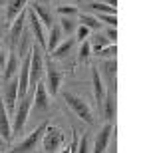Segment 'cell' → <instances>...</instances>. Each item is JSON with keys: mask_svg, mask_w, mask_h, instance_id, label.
<instances>
[{"mask_svg": "<svg viewBox=\"0 0 153 153\" xmlns=\"http://www.w3.org/2000/svg\"><path fill=\"white\" fill-rule=\"evenodd\" d=\"M32 100H34V90L28 88L26 96L20 97L16 102V109L12 114V135H22L24 133V125H26V119L30 115V109H32Z\"/></svg>", "mask_w": 153, "mask_h": 153, "instance_id": "1", "label": "cell"}, {"mask_svg": "<svg viewBox=\"0 0 153 153\" xmlns=\"http://www.w3.org/2000/svg\"><path fill=\"white\" fill-rule=\"evenodd\" d=\"M42 72H44V48L38 42H34L30 48V88L32 90H36Z\"/></svg>", "mask_w": 153, "mask_h": 153, "instance_id": "2", "label": "cell"}, {"mask_svg": "<svg viewBox=\"0 0 153 153\" xmlns=\"http://www.w3.org/2000/svg\"><path fill=\"white\" fill-rule=\"evenodd\" d=\"M64 100H66V103L72 108V111H74L79 119H84L85 123H90V125L94 123L91 109H90V105H88V102H85L84 97L76 96V94H72V91H66V94H64Z\"/></svg>", "mask_w": 153, "mask_h": 153, "instance_id": "3", "label": "cell"}, {"mask_svg": "<svg viewBox=\"0 0 153 153\" xmlns=\"http://www.w3.org/2000/svg\"><path fill=\"white\" fill-rule=\"evenodd\" d=\"M44 72H46V90L50 94L52 97L58 96V91H60V82H62V74H60V70L54 66V60L50 56L44 60Z\"/></svg>", "mask_w": 153, "mask_h": 153, "instance_id": "4", "label": "cell"}, {"mask_svg": "<svg viewBox=\"0 0 153 153\" xmlns=\"http://www.w3.org/2000/svg\"><path fill=\"white\" fill-rule=\"evenodd\" d=\"M64 143V133L60 127H54V125H48L44 129V135H42V151L46 153H54L62 147Z\"/></svg>", "mask_w": 153, "mask_h": 153, "instance_id": "5", "label": "cell"}, {"mask_svg": "<svg viewBox=\"0 0 153 153\" xmlns=\"http://www.w3.org/2000/svg\"><path fill=\"white\" fill-rule=\"evenodd\" d=\"M2 100H4V105L8 109V114H14L16 109V102H18V76H12L10 79H6V85L2 90Z\"/></svg>", "mask_w": 153, "mask_h": 153, "instance_id": "6", "label": "cell"}, {"mask_svg": "<svg viewBox=\"0 0 153 153\" xmlns=\"http://www.w3.org/2000/svg\"><path fill=\"white\" fill-rule=\"evenodd\" d=\"M26 20H28V24H30V30H32V36L36 38V42H38V44L46 50V38H48L46 26L40 22V18L36 16V12L32 10L30 6L26 8Z\"/></svg>", "mask_w": 153, "mask_h": 153, "instance_id": "7", "label": "cell"}, {"mask_svg": "<svg viewBox=\"0 0 153 153\" xmlns=\"http://www.w3.org/2000/svg\"><path fill=\"white\" fill-rule=\"evenodd\" d=\"M48 127V121H42V123L36 127L32 133H30L26 139H22V141L18 143V145H14L12 147V151H20V153H26V151H32V149L36 147V143L42 139V135H44V129Z\"/></svg>", "mask_w": 153, "mask_h": 153, "instance_id": "8", "label": "cell"}, {"mask_svg": "<svg viewBox=\"0 0 153 153\" xmlns=\"http://www.w3.org/2000/svg\"><path fill=\"white\" fill-rule=\"evenodd\" d=\"M24 26H26V8L20 10V14L10 22V32H8V44H10V50H16L18 40H20V34H22Z\"/></svg>", "mask_w": 153, "mask_h": 153, "instance_id": "9", "label": "cell"}, {"mask_svg": "<svg viewBox=\"0 0 153 153\" xmlns=\"http://www.w3.org/2000/svg\"><path fill=\"white\" fill-rule=\"evenodd\" d=\"M50 94L46 90V84L44 82H38L36 84V90H34V100H32V108L34 111H48L50 108Z\"/></svg>", "mask_w": 153, "mask_h": 153, "instance_id": "10", "label": "cell"}, {"mask_svg": "<svg viewBox=\"0 0 153 153\" xmlns=\"http://www.w3.org/2000/svg\"><path fill=\"white\" fill-rule=\"evenodd\" d=\"M111 131H114V125H111V121H108V123L103 125L102 129H100V133H97L96 141H94V151L96 153H103L105 149H108V143H109V135H111Z\"/></svg>", "mask_w": 153, "mask_h": 153, "instance_id": "11", "label": "cell"}, {"mask_svg": "<svg viewBox=\"0 0 153 153\" xmlns=\"http://www.w3.org/2000/svg\"><path fill=\"white\" fill-rule=\"evenodd\" d=\"M91 84H94L96 103H97V108H102L103 96H105V84H103V78L100 76V70H97V68H91Z\"/></svg>", "mask_w": 153, "mask_h": 153, "instance_id": "12", "label": "cell"}, {"mask_svg": "<svg viewBox=\"0 0 153 153\" xmlns=\"http://www.w3.org/2000/svg\"><path fill=\"white\" fill-rule=\"evenodd\" d=\"M115 72H117V62L115 58H108L103 62V76H105V90H115Z\"/></svg>", "mask_w": 153, "mask_h": 153, "instance_id": "13", "label": "cell"}, {"mask_svg": "<svg viewBox=\"0 0 153 153\" xmlns=\"http://www.w3.org/2000/svg\"><path fill=\"white\" fill-rule=\"evenodd\" d=\"M34 36H32V30H28V28H24L22 30V34H20V40H18V46H16V54L20 58H24L26 54L30 52V48H32V44H34Z\"/></svg>", "mask_w": 153, "mask_h": 153, "instance_id": "14", "label": "cell"}, {"mask_svg": "<svg viewBox=\"0 0 153 153\" xmlns=\"http://www.w3.org/2000/svg\"><path fill=\"white\" fill-rule=\"evenodd\" d=\"M30 8L36 12V16H38V18H40V22L46 26V30H50V28H52V24H54L50 8H48V6H44V4H40V2H30Z\"/></svg>", "mask_w": 153, "mask_h": 153, "instance_id": "15", "label": "cell"}, {"mask_svg": "<svg viewBox=\"0 0 153 153\" xmlns=\"http://www.w3.org/2000/svg\"><path fill=\"white\" fill-rule=\"evenodd\" d=\"M4 72H2V78H4V82L6 79H10L12 76H16L18 74V54L14 50H10L8 52V58H6V64H4Z\"/></svg>", "mask_w": 153, "mask_h": 153, "instance_id": "16", "label": "cell"}, {"mask_svg": "<svg viewBox=\"0 0 153 153\" xmlns=\"http://www.w3.org/2000/svg\"><path fill=\"white\" fill-rule=\"evenodd\" d=\"M102 108H103V111H105L108 121H114V117H115V90H109V88L105 90Z\"/></svg>", "mask_w": 153, "mask_h": 153, "instance_id": "17", "label": "cell"}, {"mask_svg": "<svg viewBox=\"0 0 153 153\" xmlns=\"http://www.w3.org/2000/svg\"><path fill=\"white\" fill-rule=\"evenodd\" d=\"M62 34L64 32H62V28H60V24H52L50 32H48V38H46V50H48V54L62 42Z\"/></svg>", "mask_w": 153, "mask_h": 153, "instance_id": "18", "label": "cell"}, {"mask_svg": "<svg viewBox=\"0 0 153 153\" xmlns=\"http://www.w3.org/2000/svg\"><path fill=\"white\" fill-rule=\"evenodd\" d=\"M74 48V38H68L64 40V42H60V44L54 48V50L50 52V58L52 60H64V58L70 54V50Z\"/></svg>", "mask_w": 153, "mask_h": 153, "instance_id": "19", "label": "cell"}, {"mask_svg": "<svg viewBox=\"0 0 153 153\" xmlns=\"http://www.w3.org/2000/svg\"><path fill=\"white\" fill-rule=\"evenodd\" d=\"M26 2L28 0H6V20L12 22L20 14V10L26 8Z\"/></svg>", "mask_w": 153, "mask_h": 153, "instance_id": "20", "label": "cell"}, {"mask_svg": "<svg viewBox=\"0 0 153 153\" xmlns=\"http://www.w3.org/2000/svg\"><path fill=\"white\" fill-rule=\"evenodd\" d=\"M79 20H82V24H84V26H88L90 30H100V28H102V22H100L96 16H90V14H82V16H79Z\"/></svg>", "mask_w": 153, "mask_h": 153, "instance_id": "21", "label": "cell"}, {"mask_svg": "<svg viewBox=\"0 0 153 153\" xmlns=\"http://www.w3.org/2000/svg\"><path fill=\"white\" fill-rule=\"evenodd\" d=\"M91 6V10L94 12H97V14H115V8L114 6H108L105 2H94V4H90Z\"/></svg>", "mask_w": 153, "mask_h": 153, "instance_id": "22", "label": "cell"}, {"mask_svg": "<svg viewBox=\"0 0 153 153\" xmlns=\"http://www.w3.org/2000/svg\"><path fill=\"white\" fill-rule=\"evenodd\" d=\"M108 44H109V40L105 38V34H102V36H100V34L94 36V40L90 42V46H91V48H94L96 52H97V50H102V48H105Z\"/></svg>", "mask_w": 153, "mask_h": 153, "instance_id": "23", "label": "cell"}, {"mask_svg": "<svg viewBox=\"0 0 153 153\" xmlns=\"http://www.w3.org/2000/svg\"><path fill=\"white\" fill-rule=\"evenodd\" d=\"M91 54V46L88 40H84V42H79V62H85L88 58H90Z\"/></svg>", "mask_w": 153, "mask_h": 153, "instance_id": "24", "label": "cell"}, {"mask_svg": "<svg viewBox=\"0 0 153 153\" xmlns=\"http://www.w3.org/2000/svg\"><path fill=\"white\" fill-rule=\"evenodd\" d=\"M115 52H117V48H115V44H108L105 48H102V50H97L96 54L102 58H115Z\"/></svg>", "mask_w": 153, "mask_h": 153, "instance_id": "25", "label": "cell"}, {"mask_svg": "<svg viewBox=\"0 0 153 153\" xmlns=\"http://www.w3.org/2000/svg\"><path fill=\"white\" fill-rule=\"evenodd\" d=\"M97 20H100L102 24H108V26H117L115 14H97Z\"/></svg>", "mask_w": 153, "mask_h": 153, "instance_id": "26", "label": "cell"}, {"mask_svg": "<svg viewBox=\"0 0 153 153\" xmlns=\"http://www.w3.org/2000/svg\"><path fill=\"white\" fill-rule=\"evenodd\" d=\"M60 28H62V32H66V34H72V32H74V22H72V20H70V18H60Z\"/></svg>", "mask_w": 153, "mask_h": 153, "instance_id": "27", "label": "cell"}, {"mask_svg": "<svg viewBox=\"0 0 153 153\" xmlns=\"http://www.w3.org/2000/svg\"><path fill=\"white\" fill-rule=\"evenodd\" d=\"M90 32H91V30L88 28V26H84V24H82V26H79V28L76 30V34H78L76 38H78V42H84V40H88V36H90Z\"/></svg>", "mask_w": 153, "mask_h": 153, "instance_id": "28", "label": "cell"}, {"mask_svg": "<svg viewBox=\"0 0 153 153\" xmlns=\"http://www.w3.org/2000/svg\"><path fill=\"white\" fill-rule=\"evenodd\" d=\"M105 38L109 40V44H115V40H117V26H108Z\"/></svg>", "mask_w": 153, "mask_h": 153, "instance_id": "29", "label": "cell"}, {"mask_svg": "<svg viewBox=\"0 0 153 153\" xmlns=\"http://www.w3.org/2000/svg\"><path fill=\"white\" fill-rule=\"evenodd\" d=\"M90 149H91V147H90V137L84 135V137H82V141L78 143V151H79V153H88Z\"/></svg>", "mask_w": 153, "mask_h": 153, "instance_id": "30", "label": "cell"}, {"mask_svg": "<svg viewBox=\"0 0 153 153\" xmlns=\"http://www.w3.org/2000/svg\"><path fill=\"white\" fill-rule=\"evenodd\" d=\"M78 131L74 129V133H72V143H70V147H68V151H78Z\"/></svg>", "mask_w": 153, "mask_h": 153, "instance_id": "31", "label": "cell"}, {"mask_svg": "<svg viewBox=\"0 0 153 153\" xmlns=\"http://www.w3.org/2000/svg\"><path fill=\"white\" fill-rule=\"evenodd\" d=\"M58 12H60V14H76V8L74 6H60Z\"/></svg>", "mask_w": 153, "mask_h": 153, "instance_id": "32", "label": "cell"}, {"mask_svg": "<svg viewBox=\"0 0 153 153\" xmlns=\"http://www.w3.org/2000/svg\"><path fill=\"white\" fill-rule=\"evenodd\" d=\"M6 58H8V52L0 50V68H4V64H6Z\"/></svg>", "mask_w": 153, "mask_h": 153, "instance_id": "33", "label": "cell"}, {"mask_svg": "<svg viewBox=\"0 0 153 153\" xmlns=\"http://www.w3.org/2000/svg\"><path fill=\"white\" fill-rule=\"evenodd\" d=\"M105 4H108V6H114V8H115V4H117V0H105Z\"/></svg>", "mask_w": 153, "mask_h": 153, "instance_id": "34", "label": "cell"}, {"mask_svg": "<svg viewBox=\"0 0 153 153\" xmlns=\"http://www.w3.org/2000/svg\"><path fill=\"white\" fill-rule=\"evenodd\" d=\"M4 143H6V139H4V137H2V135H0V147H2Z\"/></svg>", "mask_w": 153, "mask_h": 153, "instance_id": "35", "label": "cell"}, {"mask_svg": "<svg viewBox=\"0 0 153 153\" xmlns=\"http://www.w3.org/2000/svg\"><path fill=\"white\" fill-rule=\"evenodd\" d=\"M2 4H6V0H0V6H2Z\"/></svg>", "mask_w": 153, "mask_h": 153, "instance_id": "36", "label": "cell"}]
</instances>
